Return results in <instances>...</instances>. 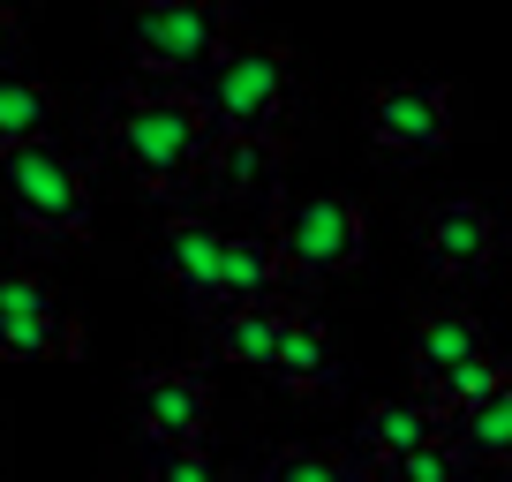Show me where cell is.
Segmentation results:
<instances>
[{"instance_id": "cell-17", "label": "cell", "mask_w": 512, "mask_h": 482, "mask_svg": "<svg viewBox=\"0 0 512 482\" xmlns=\"http://www.w3.org/2000/svg\"><path fill=\"white\" fill-rule=\"evenodd\" d=\"M53 121V91L23 68H0V151L8 144H38Z\"/></svg>"}, {"instance_id": "cell-8", "label": "cell", "mask_w": 512, "mask_h": 482, "mask_svg": "<svg viewBox=\"0 0 512 482\" xmlns=\"http://www.w3.org/2000/svg\"><path fill=\"white\" fill-rule=\"evenodd\" d=\"M136 422H144V445H204L211 430V385L181 362L136 377Z\"/></svg>"}, {"instance_id": "cell-5", "label": "cell", "mask_w": 512, "mask_h": 482, "mask_svg": "<svg viewBox=\"0 0 512 482\" xmlns=\"http://www.w3.org/2000/svg\"><path fill=\"white\" fill-rule=\"evenodd\" d=\"M226 38H234V16L219 0H144V8H128V46L144 61V76L159 83H189Z\"/></svg>"}, {"instance_id": "cell-9", "label": "cell", "mask_w": 512, "mask_h": 482, "mask_svg": "<svg viewBox=\"0 0 512 482\" xmlns=\"http://www.w3.org/2000/svg\"><path fill=\"white\" fill-rule=\"evenodd\" d=\"M264 377H272L279 392H294V400H324V392L339 385V347H332V332H324L317 309H287V317H279Z\"/></svg>"}, {"instance_id": "cell-19", "label": "cell", "mask_w": 512, "mask_h": 482, "mask_svg": "<svg viewBox=\"0 0 512 482\" xmlns=\"http://www.w3.org/2000/svg\"><path fill=\"white\" fill-rule=\"evenodd\" d=\"M497 385H512V377H505V362H497V354H475V362L445 370V377H437L430 392H415V400L430 407V415H437V430H445V422L460 415V407H475L482 392H497Z\"/></svg>"}, {"instance_id": "cell-15", "label": "cell", "mask_w": 512, "mask_h": 482, "mask_svg": "<svg viewBox=\"0 0 512 482\" xmlns=\"http://www.w3.org/2000/svg\"><path fill=\"white\" fill-rule=\"evenodd\" d=\"M279 317H287V302H234V309L211 317V339H219L226 362L264 370V362H272V339H279Z\"/></svg>"}, {"instance_id": "cell-16", "label": "cell", "mask_w": 512, "mask_h": 482, "mask_svg": "<svg viewBox=\"0 0 512 482\" xmlns=\"http://www.w3.org/2000/svg\"><path fill=\"white\" fill-rule=\"evenodd\" d=\"M219 189L249 196V189H272L279 181V136H226V144H211V166H204Z\"/></svg>"}, {"instance_id": "cell-3", "label": "cell", "mask_w": 512, "mask_h": 482, "mask_svg": "<svg viewBox=\"0 0 512 482\" xmlns=\"http://www.w3.org/2000/svg\"><path fill=\"white\" fill-rule=\"evenodd\" d=\"M264 241H272L287 287L294 279H339V272H354L362 249H369V211L354 204L347 189H302V196L279 204V219H272Z\"/></svg>"}, {"instance_id": "cell-4", "label": "cell", "mask_w": 512, "mask_h": 482, "mask_svg": "<svg viewBox=\"0 0 512 482\" xmlns=\"http://www.w3.org/2000/svg\"><path fill=\"white\" fill-rule=\"evenodd\" d=\"M0 204L16 211L31 234L76 241L83 226H91V181H83V166L68 159L53 136H38V144L0 151Z\"/></svg>"}, {"instance_id": "cell-7", "label": "cell", "mask_w": 512, "mask_h": 482, "mask_svg": "<svg viewBox=\"0 0 512 482\" xmlns=\"http://www.w3.org/2000/svg\"><path fill=\"white\" fill-rule=\"evenodd\" d=\"M497 241H505V226H497V211L482 204V196H437L430 219H422L430 272H445V279L490 272V264H497Z\"/></svg>"}, {"instance_id": "cell-14", "label": "cell", "mask_w": 512, "mask_h": 482, "mask_svg": "<svg viewBox=\"0 0 512 482\" xmlns=\"http://www.w3.org/2000/svg\"><path fill=\"white\" fill-rule=\"evenodd\" d=\"M445 445L460 452V460L505 467V452H512V385H497V392H482L475 407H460L452 430H445Z\"/></svg>"}, {"instance_id": "cell-24", "label": "cell", "mask_w": 512, "mask_h": 482, "mask_svg": "<svg viewBox=\"0 0 512 482\" xmlns=\"http://www.w3.org/2000/svg\"><path fill=\"white\" fill-rule=\"evenodd\" d=\"M16 46H23V16H16V8H0V68H8Z\"/></svg>"}, {"instance_id": "cell-1", "label": "cell", "mask_w": 512, "mask_h": 482, "mask_svg": "<svg viewBox=\"0 0 512 482\" xmlns=\"http://www.w3.org/2000/svg\"><path fill=\"white\" fill-rule=\"evenodd\" d=\"M106 144L128 174L159 196H181L211 166V136L174 83H128V91H113L106 98Z\"/></svg>"}, {"instance_id": "cell-20", "label": "cell", "mask_w": 512, "mask_h": 482, "mask_svg": "<svg viewBox=\"0 0 512 482\" xmlns=\"http://www.w3.org/2000/svg\"><path fill=\"white\" fill-rule=\"evenodd\" d=\"M264 482H369L347 452H317V445H287L264 460Z\"/></svg>"}, {"instance_id": "cell-6", "label": "cell", "mask_w": 512, "mask_h": 482, "mask_svg": "<svg viewBox=\"0 0 512 482\" xmlns=\"http://www.w3.org/2000/svg\"><path fill=\"white\" fill-rule=\"evenodd\" d=\"M369 144L392 159H430L452 144V91L422 76H392L369 91Z\"/></svg>"}, {"instance_id": "cell-2", "label": "cell", "mask_w": 512, "mask_h": 482, "mask_svg": "<svg viewBox=\"0 0 512 482\" xmlns=\"http://www.w3.org/2000/svg\"><path fill=\"white\" fill-rule=\"evenodd\" d=\"M211 144L226 136H272V121L294 98V53L279 38H226L189 83H174Z\"/></svg>"}, {"instance_id": "cell-23", "label": "cell", "mask_w": 512, "mask_h": 482, "mask_svg": "<svg viewBox=\"0 0 512 482\" xmlns=\"http://www.w3.org/2000/svg\"><path fill=\"white\" fill-rule=\"evenodd\" d=\"M0 309H16V317H61V294L38 272H0Z\"/></svg>"}, {"instance_id": "cell-12", "label": "cell", "mask_w": 512, "mask_h": 482, "mask_svg": "<svg viewBox=\"0 0 512 482\" xmlns=\"http://www.w3.org/2000/svg\"><path fill=\"white\" fill-rule=\"evenodd\" d=\"M430 437H437V415L415 400V392H384V400L362 407V452H369L377 467L407 460V452L430 445Z\"/></svg>"}, {"instance_id": "cell-21", "label": "cell", "mask_w": 512, "mask_h": 482, "mask_svg": "<svg viewBox=\"0 0 512 482\" xmlns=\"http://www.w3.org/2000/svg\"><path fill=\"white\" fill-rule=\"evenodd\" d=\"M144 482H226L204 445H144Z\"/></svg>"}, {"instance_id": "cell-11", "label": "cell", "mask_w": 512, "mask_h": 482, "mask_svg": "<svg viewBox=\"0 0 512 482\" xmlns=\"http://www.w3.org/2000/svg\"><path fill=\"white\" fill-rule=\"evenodd\" d=\"M475 354H490V339H482V317H475V309L445 302V309H430V317L415 324V377H422V392H430L445 370L475 362Z\"/></svg>"}, {"instance_id": "cell-22", "label": "cell", "mask_w": 512, "mask_h": 482, "mask_svg": "<svg viewBox=\"0 0 512 482\" xmlns=\"http://www.w3.org/2000/svg\"><path fill=\"white\" fill-rule=\"evenodd\" d=\"M392 482H467V460L445 445V430H437L430 445H415L407 460H392Z\"/></svg>"}, {"instance_id": "cell-18", "label": "cell", "mask_w": 512, "mask_h": 482, "mask_svg": "<svg viewBox=\"0 0 512 482\" xmlns=\"http://www.w3.org/2000/svg\"><path fill=\"white\" fill-rule=\"evenodd\" d=\"M83 347V324L68 317H16V309H0V354H16V362H46V354H76Z\"/></svg>"}, {"instance_id": "cell-13", "label": "cell", "mask_w": 512, "mask_h": 482, "mask_svg": "<svg viewBox=\"0 0 512 482\" xmlns=\"http://www.w3.org/2000/svg\"><path fill=\"white\" fill-rule=\"evenodd\" d=\"M279 294H287V272H279L272 241L264 234H226V249H219V309L279 302ZM219 309H211V317H219Z\"/></svg>"}, {"instance_id": "cell-10", "label": "cell", "mask_w": 512, "mask_h": 482, "mask_svg": "<svg viewBox=\"0 0 512 482\" xmlns=\"http://www.w3.org/2000/svg\"><path fill=\"white\" fill-rule=\"evenodd\" d=\"M219 249H226V234L211 219H196V211H181V219L159 226V279L189 309H204V317L219 309Z\"/></svg>"}]
</instances>
